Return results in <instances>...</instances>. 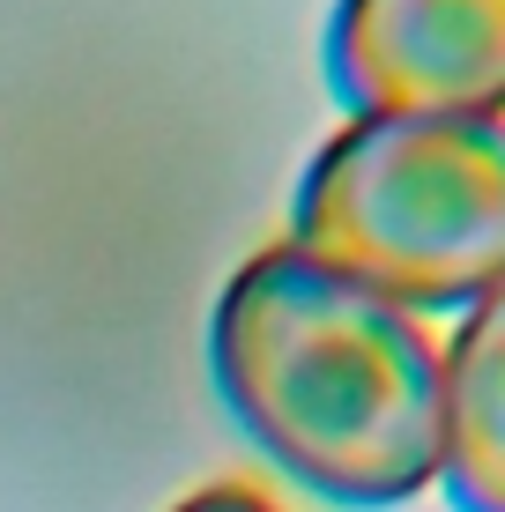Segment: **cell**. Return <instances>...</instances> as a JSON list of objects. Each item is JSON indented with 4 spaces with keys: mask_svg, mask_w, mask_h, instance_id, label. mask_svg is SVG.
Returning a JSON list of instances; mask_svg holds the SVG:
<instances>
[{
    "mask_svg": "<svg viewBox=\"0 0 505 512\" xmlns=\"http://www.w3.org/2000/svg\"><path fill=\"white\" fill-rule=\"evenodd\" d=\"M171 512H283V505L260 498L253 483H208V490H194V498H179Z\"/></svg>",
    "mask_w": 505,
    "mask_h": 512,
    "instance_id": "obj_5",
    "label": "cell"
},
{
    "mask_svg": "<svg viewBox=\"0 0 505 512\" xmlns=\"http://www.w3.org/2000/svg\"><path fill=\"white\" fill-rule=\"evenodd\" d=\"M439 483L461 512H505V282L439 349Z\"/></svg>",
    "mask_w": 505,
    "mask_h": 512,
    "instance_id": "obj_4",
    "label": "cell"
},
{
    "mask_svg": "<svg viewBox=\"0 0 505 512\" xmlns=\"http://www.w3.org/2000/svg\"><path fill=\"white\" fill-rule=\"evenodd\" d=\"M327 82L350 112L505 119V0H335Z\"/></svg>",
    "mask_w": 505,
    "mask_h": 512,
    "instance_id": "obj_3",
    "label": "cell"
},
{
    "mask_svg": "<svg viewBox=\"0 0 505 512\" xmlns=\"http://www.w3.org/2000/svg\"><path fill=\"white\" fill-rule=\"evenodd\" d=\"M290 245L402 312H468L505 282V119L350 112L298 179Z\"/></svg>",
    "mask_w": 505,
    "mask_h": 512,
    "instance_id": "obj_2",
    "label": "cell"
},
{
    "mask_svg": "<svg viewBox=\"0 0 505 512\" xmlns=\"http://www.w3.org/2000/svg\"><path fill=\"white\" fill-rule=\"evenodd\" d=\"M208 364L238 431L312 498L379 512L439 483L431 327L290 238L231 268Z\"/></svg>",
    "mask_w": 505,
    "mask_h": 512,
    "instance_id": "obj_1",
    "label": "cell"
}]
</instances>
